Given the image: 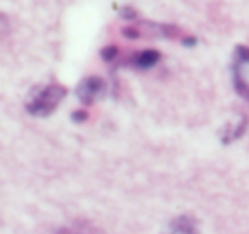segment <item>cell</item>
Listing matches in <instances>:
<instances>
[{"mask_svg": "<svg viewBox=\"0 0 249 234\" xmlns=\"http://www.w3.org/2000/svg\"><path fill=\"white\" fill-rule=\"evenodd\" d=\"M66 93H68V90L59 83H50V85L39 87L27 100L26 110L31 116L46 117L54 112L56 107L66 97Z\"/></svg>", "mask_w": 249, "mask_h": 234, "instance_id": "6da1fadb", "label": "cell"}, {"mask_svg": "<svg viewBox=\"0 0 249 234\" xmlns=\"http://www.w3.org/2000/svg\"><path fill=\"white\" fill-rule=\"evenodd\" d=\"M104 87H105L104 80L99 78V76H90V78H85L78 85L76 95H78V99L82 100L83 104L89 106V104L95 102L97 97L104 92Z\"/></svg>", "mask_w": 249, "mask_h": 234, "instance_id": "7a4b0ae2", "label": "cell"}, {"mask_svg": "<svg viewBox=\"0 0 249 234\" xmlns=\"http://www.w3.org/2000/svg\"><path fill=\"white\" fill-rule=\"evenodd\" d=\"M168 234H198V229L194 219H190L188 216H181L170 222Z\"/></svg>", "mask_w": 249, "mask_h": 234, "instance_id": "3957f363", "label": "cell"}, {"mask_svg": "<svg viewBox=\"0 0 249 234\" xmlns=\"http://www.w3.org/2000/svg\"><path fill=\"white\" fill-rule=\"evenodd\" d=\"M158 59H160V53H158V51L146 50L136 56L134 63H136V66H139V68H149V66L156 65Z\"/></svg>", "mask_w": 249, "mask_h": 234, "instance_id": "277c9868", "label": "cell"}, {"mask_svg": "<svg viewBox=\"0 0 249 234\" xmlns=\"http://www.w3.org/2000/svg\"><path fill=\"white\" fill-rule=\"evenodd\" d=\"M119 54V50H117V46H107V48H104L102 50V58L105 59V61H112L115 56Z\"/></svg>", "mask_w": 249, "mask_h": 234, "instance_id": "5b68a950", "label": "cell"}, {"mask_svg": "<svg viewBox=\"0 0 249 234\" xmlns=\"http://www.w3.org/2000/svg\"><path fill=\"white\" fill-rule=\"evenodd\" d=\"M236 89H237V92H239L241 95L244 97V99L249 100V87L243 82V80L239 78V76L236 78Z\"/></svg>", "mask_w": 249, "mask_h": 234, "instance_id": "8992f818", "label": "cell"}, {"mask_svg": "<svg viewBox=\"0 0 249 234\" xmlns=\"http://www.w3.org/2000/svg\"><path fill=\"white\" fill-rule=\"evenodd\" d=\"M9 27H10L9 19H7L3 14H0V39H2V37H5L7 34H9Z\"/></svg>", "mask_w": 249, "mask_h": 234, "instance_id": "52a82bcc", "label": "cell"}, {"mask_svg": "<svg viewBox=\"0 0 249 234\" xmlns=\"http://www.w3.org/2000/svg\"><path fill=\"white\" fill-rule=\"evenodd\" d=\"M71 119H73V122H85L87 119H89V112H87V110H75V112L71 114Z\"/></svg>", "mask_w": 249, "mask_h": 234, "instance_id": "ba28073f", "label": "cell"}, {"mask_svg": "<svg viewBox=\"0 0 249 234\" xmlns=\"http://www.w3.org/2000/svg\"><path fill=\"white\" fill-rule=\"evenodd\" d=\"M237 54H239L241 59L249 61V48L248 46H237Z\"/></svg>", "mask_w": 249, "mask_h": 234, "instance_id": "9c48e42d", "label": "cell"}, {"mask_svg": "<svg viewBox=\"0 0 249 234\" xmlns=\"http://www.w3.org/2000/svg\"><path fill=\"white\" fill-rule=\"evenodd\" d=\"M124 34L127 37H132V39H134V37H139V31L136 29V27H125L124 29Z\"/></svg>", "mask_w": 249, "mask_h": 234, "instance_id": "30bf717a", "label": "cell"}, {"mask_svg": "<svg viewBox=\"0 0 249 234\" xmlns=\"http://www.w3.org/2000/svg\"><path fill=\"white\" fill-rule=\"evenodd\" d=\"M58 234H92V233L83 231V229H61Z\"/></svg>", "mask_w": 249, "mask_h": 234, "instance_id": "8fae6325", "label": "cell"}, {"mask_svg": "<svg viewBox=\"0 0 249 234\" xmlns=\"http://www.w3.org/2000/svg\"><path fill=\"white\" fill-rule=\"evenodd\" d=\"M122 17H127V19H134V17H136V12H134L132 9H129V7H127V9L122 10Z\"/></svg>", "mask_w": 249, "mask_h": 234, "instance_id": "7c38bea8", "label": "cell"}, {"mask_svg": "<svg viewBox=\"0 0 249 234\" xmlns=\"http://www.w3.org/2000/svg\"><path fill=\"white\" fill-rule=\"evenodd\" d=\"M185 44H187V46H192V44H195V39L188 37V39H185Z\"/></svg>", "mask_w": 249, "mask_h": 234, "instance_id": "4fadbf2b", "label": "cell"}]
</instances>
